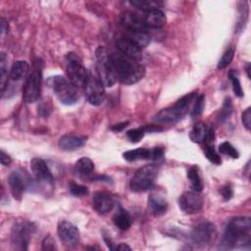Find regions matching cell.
<instances>
[{
    "instance_id": "cell-45",
    "label": "cell",
    "mask_w": 251,
    "mask_h": 251,
    "mask_svg": "<svg viewBox=\"0 0 251 251\" xmlns=\"http://www.w3.org/2000/svg\"><path fill=\"white\" fill-rule=\"evenodd\" d=\"M115 249H117V250H130L131 248L128 245H126V243H120L117 247H115Z\"/></svg>"
},
{
    "instance_id": "cell-37",
    "label": "cell",
    "mask_w": 251,
    "mask_h": 251,
    "mask_svg": "<svg viewBox=\"0 0 251 251\" xmlns=\"http://www.w3.org/2000/svg\"><path fill=\"white\" fill-rule=\"evenodd\" d=\"M70 192L75 196H83L88 193V189L84 185L77 184L75 182H71L69 185Z\"/></svg>"
},
{
    "instance_id": "cell-17",
    "label": "cell",
    "mask_w": 251,
    "mask_h": 251,
    "mask_svg": "<svg viewBox=\"0 0 251 251\" xmlns=\"http://www.w3.org/2000/svg\"><path fill=\"white\" fill-rule=\"evenodd\" d=\"M116 45L120 53L124 54L125 56L133 59L137 62H139L142 59L141 48L138 45H136L133 41H131L129 38L126 36L120 37L117 39Z\"/></svg>"
},
{
    "instance_id": "cell-25",
    "label": "cell",
    "mask_w": 251,
    "mask_h": 251,
    "mask_svg": "<svg viewBox=\"0 0 251 251\" xmlns=\"http://www.w3.org/2000/svg\"><path fill=\"white\" fill-rule=\"evenodd\" d=\"M113 222L120 229L126 230L130 227L132 220L130 214L126 209L120 207L113 217Z\"/></svg>"
},
{
    "instance_id": "cell-26",
    "label": "cell",
    "mask_w": 251,
    "mask_h": 251,
    "mask_svg": "<svg viewBox=\"0 0 251 251\" xmlns=\"http://www.w3.org/2000/svg\"><path fill=\"white\" fill-rule=\"evenodd\" d=\"M94 170V164L93 162L87 158V157H82L80 158L75 165V174L79 176V177H87L91 176Z\"/></svg>"
},
{
    "instance_id": "cell-15",
    "label": "cell",
    "mask_w": 251,
    "mask_h": 251,
    "mask_svg": "<svg viewBox=\"0 0 251 251\" xmlns=\"http://www.w3.org/2000/svg\"><path fill=\"white\" fill-rule=\"evenodd\" d=\"M120 25L126 30V34L147 31V27L143 20L130 11H125L121 14Z\"/></svg>"
},
{
    "instance_id": "cell-36",
    "label": "cell",
    "mask_w": 251,
    "mask_h": 251,
    "mask_svg": "<svg viewBox=\"0 0 251 251\" xmlns=\"http://www.w3.org/2000/svg\"><path fill=\"white\" fill-rule=\"evenodd\" d=\"M144 134H145V132L142 127L132 128V129H129L126 131V137L128 138L129 141H131L133 143L139 142L143 138Z\"/></svg>"
},
{
    "instance_id": "cell-5",
    "label": "cell",
    "mask_w": 251,
    "mask_h": 251,
    "mask_svg": "<svg viewBox=\"0 0 251 251\" xmlns=\"http://www.w3.org/2000/svg\"><path fill=\"white\" fill-rule=\"evenodd\" d=\"M42 78V63L37 59L33 64L30 74L27 75L23 88V98L25 103L30 104L37 101L40 96Z\"/></svg>"
},
{
    "instance_id": "cell-12",
    "label": "cell",
    "mask_w": 251,
    "mask_h": 251,
    "mask_svg": "<svg viewBox=\"0 0 251 251\" xmlns=\"http://www.w3.org/2000/svg\"><path fill=\"white\" fill-rule=\"evenodd\" d=\"M203 204V196L200 194V192L194 190L183 192L178 199L179 208L185 214H194L199 212L202 209Z\"/></svg>"
},
{
    "instance_id": "cell-27",
    "label": "cell",
    "mask_w": 251,
    "mask_h": 251,
    "mask_svg": "<svg viewBox=\"0 0 251 251\" xmlns=\"http://www.w3.org/2000/svg\"><path fill=\"white\" fill-rule=\"evenodd\" d=\"M187 178L190 181L191 187L194 191L201 192L203 189V182L199 175V170L198 167L196 166H191L188 171H187Z\"/></svg>"
},
{
    "instance_id": "cell-18",
    "label": "cell",
    "mask_w": 251,
    "mask_h": 251,
    "mask_svg": "<svg viewBox=\"0 0 251 251\" xmlns=\"http://www.w3.org/2000/svg\"><path fill=\"white\" fill-rule=\"evenodd\" d=\"M189 138L194 143H210L215 138L214 128L208 127L204 123H197L192 127Z\"/></svg>"
},
{
    "instance_id": "cell-40",
    "label": "cell",
    "mask_w": 251,
    "mask_h": 251,
    "mask_svg": "<svg viewBox=\"0 0 251 251\" xmlns=\"http://www.w3.org/2000/svg\"><path fill=\"white\" fill-rule=\"evenodd\" d=\"M221 194H222L224 200H226V201L229 200L232 197V189H231V187L228 186V185L223 186L221 188Z\"/></svg>"
},
{
    "instance_id": "cell-4",
    "label": "cell",
    "mask_w": 251,
    "mask_h": 251,
    "mask_svg": "<svg viewBox=\"0 0 251 251\" xmlns=\"http://www.w3.org/2000/svg\"><path fill=\"white\" fill-rule=\"evenodd\" d=\"M50 85L62 104L74 105L77 102L79 98L77 87L74 85L69 78L63 75H55L51 77Z\"/></svg>"
},
{
    "instance_id": "cell-34",
    "label": "cell",
    "mask_w": 251,
    "mask_h": 251,
    "mask_svg": "<svg viewBox=\"0 0 251 251\" xmlns=\"http://www.w3.org/2000/svg\"><path fill=\"white\" fill-rule=\"evenodd\" d=\"M232 113V101L229 97H226L224 101V104H223V107H222V110L220 112V116H219V120L221 122H224L226 121V119L229 118V116L231 115Z\"/></svg>"
},
{
    "instance_id": "cell-35",
    "label": "cell",
    "mask_w": 251,
    "mask_h": 251,
    "mask_svg": "<svg viewBox=\"0 0 251 251\" xmlns=\"http://www.w3.org/2000/svg\"><path fill=\"white\" fill-rule=\"evenodd\" d=\"M204 107H205V95L201 94V95L197 96L194 101V105L191 110V116L192 117L199 116L203 112Z\"/></svg>"
},
{
    "instance_id": "cell-16",
    "label": "cell",
    "mask_w": 251,
    "mask_h": 251,
    "mask_svg": "<svg viewBox=\"0 0 251 251\" xmlns=\"http://www.w3.org/2000/svg\"><path fill=\"white\" fill-rule=\"evenodd\" d=\"M30 169L35 177V179L40 183H45L53 185L54 178L51 171L49 170L47 164L44 160L39 158H34L30 161Z\"/></svg>"
},
{
    "instance_id": "cell-44",
    "label": "cell",
    "mask_w": 251,
    "mask_h": 251,
    "mask_svg": "<svg viewBox=\"0 0 251 251\" xmlns=\"http://www.w3.org/2000/svg\"><path fill=\"white\" fill-rule=\"evenodd\" d=\"M128 124V122H126V123H122V124H118V125H115V126H112V129L113 130H115V131H121V130H123L126 126V125Z\"/></svg>"
},
{
    "instance_id": "cell-38",
    "label": "cell",
    "mask_w": 251,
    "mask_h": 251,
    "mask_svg": "<svg viewBox=\"0 0 251 251\" xmlns=\"http://www.w3.org/2000/svg\"><path fill=\"white\" fill-rule=\"evenodd\" d=\"M242 123L243 126L247 130H250L251 128V108L248 107L243 113H242Z\"/></svg>"
},
{
    "instance_id": "cell-3",
    "label": "cell",
    "mask_w": 251,
    "mask_h": 251,
    "mask_svg": "<svg viewBox=\"0 0 251 251\" xmlns=\"http://www.w3.org/2000/svg\"><path fill=\"white\" fill-rule=\"evenodd\" d=\"M196 97L197 96L195 92H191L182 96L173 106L165 108L157 113L153 120L159 124L165 125H174L179 122L188 113V110L191 104L195 101Z\"/></svg>"
},
{
    "instance_id": "cell-14",
    "label": "cell",
    "mask_w": 251,
    "mask_h": 251,
    "mask_svg": "<svg viewBox=\"0 0 251 251\" xmlns=\"http://www.w3.org/2000/svg\"><path fill=\"white\" fill-rule=\"evenodd\" d=\"M215 233L216 226L210 222H203L192 229L190 238L195 245H205L213 239Z\"/></svg>"
},
{
    "instance_id": "cell-30",
    "label": "cell",
    "mask_w": 251,
    "mask_h": 251,
    "mask_svg": "<svg viewBox=\"0 0 251 251\" xmlns=\"http://www.w3.org/2000/svg\"><path fill=\"white\" fill-rule=\"evenodd\" d=\"M0 78H1V91L2 93L5 90L6 82H7V76H8V68H7V57L4 53H1L0 55Z\"/></svg>"
},
{
    "instance_id": "cell-7",
    "label": "cell",
    "mask_w": 251,
    "mask_h": 251,
    "mask_svg": "<svg viewBox=\"0 0 251 251\" xmlns=\"http://www.w3.org/2000/svg\"><path fill=\"white\" fill-rule=\"evenodd\" d=\"M66 73L69 80L77 88H83L89 72L75 53H69L66 58Z\"/></svg>"
},
{
    "instance_id": "cell-31",
    "label": "cell",
    "mask_w": 251,
    "mask_h": 251,
    "mask_svg": "<svg viewBox=\"0 0 251 251\" xmlns=\"http://www.w3.org/2000/svg\"><path fill=\"white\" fill-rule=\"evenodd\" d=\"M233 56H234V49L233 48H227L224 54L222 55L221 59L219 60L218 62V65H217V68L219 70H223L225 68H226L230 62L232 61L233 59Z\"/></svg>"
},
{
    "instance_id": "cell-43",
    "label": "cell",
    "mask_w": 251,
    "mask_h": 251,
    "mask_svg": "<svg viewBox=\"0 0 251 251\" xmlns=\"http://www.w3.org/2000/svg\"><path fill=\"white\" fill-rule=\"evenodd\" d=\"M152 152H153V159L152 160H159L164 155V150H163V148H160V147L153 148Z\"/></svg>"
},
{
    "instance_id": "cell-9",
    "label": "cell",
    "mask_w": 251,
    "mask_h": 251,
    "mask_svg": "<svg viewBox=\"0 0 251 251\" xmlns=\"http://www.w3.org/2000/svg\"><path fill=\"white\" fill-rule=\"evenodd\" d=\"M158 175V169L153 165H148L139 169L129 181V187L134 192H141L150 189Z\"/></svg>"
},
{
    "instance_id": "cell-11",
    "label": "cell",
    "mask_w": 251,
    "mask_h": 251,
    "mask_svg": "<svg viewBox=\"0 0 251 251\" xmlns=\"http://www.w3.org/2000/svg\"><path fill=\"white\" fill-rule=\"evenodd\" d=\"M8 183H9L13 197L16 200H21L24 192L26 190V188L29 187L32 181L30 176L25 170L18 169V170H15L9 176Z\"/></svg>"
},
{
    "instance_id": "cell-22",
    "label": "cell",
    "mask_w": 251,
    "mask_h": 251,
    "mask_svg": "<svg viewBox=\"0 0 251 251\" xmlns=\"http://www.w3.org/2000/svg\"><path fill=\"white\" fill-rule=\"evenodd\" d=\"M143 22L146 27L151 28H159L165 25L166 24V16L160 9H153L146 13Z\"/></svg>"
},
{
    "instance_id": "cell-39",
    "label": "cell",
    "mask_w": 251,
    "mask_h": 251,
    "mask_svg": "<svg viewBox=\"0 0 251 251\" xmlns=\"http://www.w3.org/2000/svg\"><path fill=\"white\" fill-rule=\"evenodd\" d=\"M55 248L56 247L53 238L51 236L45 237V239L42 242V250H54Z\"/></svg>"
},
{
    "instance_id": "cell-8",
    "label": "cell",
    "mask_w": 251,
    "mask_h": 251,
    "mask_svg": "<svg viewBox=\"0 0 251 251\" xmlns=\"http://www.w3.org/2000/svg\"><path fill=\"white\" fill-rule=\"evenodd\" d=\"M34 231L35 226L28 221L20 220L15 222L11 231V239L14 248L26 250Z\"/></svg>"
},
{
    "instance_id": "cell-28",
    "label": "cell",
    "mask_w": 251,
    "mask_h": 251,
    "mask_svg": "<svg viewBox=\"0 0 251 251\" xmlns=\"http://www.w3.org/2000/svg\"><path fill=\"white\" fill-rule=\"evenodd\" d=\"M129 3L132 6L147 12L153 9H158L162 5V2L156 1V0H133V1H130Z\"/></svg>"
},
{
    "instance_id": "cell-10",
    "label": "cell",
    "mask_w": 251,
    "mask_h": 251,
    "mask_svg": "<svg viewBox=\"0 0 251 251\" xmlns=\"http://www.w3.org/2000/svg\"><path fill=\"white\" fill-rule=\"evenodd\" d=\"M104 84L96 73L89 72L88 78L83 86L84 94L87 101L93 106L101 105L106 97Z\"/></svg>"
},
{
    "instance_id": "cell-23",
    "label": "cell",
    "mask_w": 251,
    "mask_h": 251,
    "mask_svg": "<svg viewBox=\"0 0 251 251\" xmlns=\"http://www.w3.org/2000/svg\"><path fill=\"white\" fill-rule=\"evenodd\" d=\"M125 160L128 162H134L139 160H152L153 159V152L152 149L147 148H135L132 150L126 151L123 154Z\"/></svg>"
},
{
    "instance_id": "cell-29",
    "label": "cell",
    "mask_w": 251,
    "mask_h": 251,
    "mask_svg": "<svg viewBox=\"0 0 251 251\" xmlns=\"http://www.w3.org/2000/svg\"><path fill=\"white\" fill-rule=\"evenodd\" d=\"M228 77L231 81V85H232V90L234 92V94L237 97H242L244 95V92L242 90L241 84H240V80L238 77V74L235 70H230L228 72Z\"/></svg>"
},
{
    "instance_id": "cell-24",
    "label": "cell",
    "mask_w": 251,
    "mask_h": 251,
    "mask_svg": "<svg viewBox=\"0 0 251 251\" xmlns=\"http://www.w3.org/2000/svg\"><path fill=\"white\" fill-rule=\"evenodd\" d=\"M28 70L29 66L25 61H17L12 65L10 69L9 78L12 81H20L26 76Z\"/></svg>"
},
{
    "instance_id": "cell-33",
    "label": "cell",
    "mask_w": 251,
    "mask_h": 251,
    "mask_svg": "<svg viewBox=\"0 0 251 251\" xmlns=\"http://www.w3.org/2000/svg\"><path fill=\"white\" fill-rule=\"evenodd\" d=\"M219 152L225 155H227L233 159H237L239 157L238 151L227 141H224L219 146Z\"/></svg>"
},
{
    "instance_id": "cell-41",
    "label": "cell",
    "mask_w": 251,
    "mask_h": 251,
    "mask_svg": "<svg viewBox=\"0 0 251 251\" xmlns=\"http://www.w3.org/2000/svg\"><path fill=\"white\" fill-rule=\"evenodd\" d=\"M144 132H158V131H162L163 128L159 126H153V125H148V126H142Z\"/></svg>"
},
{
    "instance_id": "cell-1",
    "label": "cell",
    "mask_w": 251,
    "mask_h": 251,
    "mask_svg": "<svg viewBox=\"0 0 251 251\" xmlns=\"http://www.w3.org/2000/svg\"><path fill=\"white\" fill-rule=\"evenodd\" d=\"M111 62L117 80L124 84L136 83L145 74V69L141 64L120 52L111 54Z\"/></svg>"
},
{
    "instance_id": "cell-42",
    "label": "cell",
    "mask_w": 251,
    "mask_h": 251,
    "mask_svg": "<svg viewBox=\"0 0 251 251\" xmlns=\"http://www.w3.org/2000/svg\"><path fill=\"white\" fill-rule=\"evenodd\" d=\"M0 162H1V164H2L3 166H8V165H10V163L12 162L11 157H10L8 154H6L3 150H1V154H0Z\"/></svg>"
},
{
    "instance_id": "cell-20",
    "label": "cell",
    "mask_w": 251,
    "mask_h": 251,
    "mask_svg": "<svg viewBox=\"0 0 251 251\" xmlns=\"http://www.w3.org/2000/svg\"><path fill=\"white\" fill-rule=\"evenodd\" d=\"M148 209L154 216H162L168 209V202L166 198L159 193H151L148 197Z\"/></svg>"
},
{
    "instance_id": "cell-46",
    "label": "cell",
    "mask_w": 251,
    "mask_h": 251,
    "mask_svg": "<svg viewBox=\"0 0 251 251\" xmlns=\"http://www.w3.org/2000/svg\"><path fill=\"white\" fill-rule=\"evenodd\" d=\"M246 72H247L248 77H250V64H249V63H248L247 66H246Z\"/></svg>"
},
{
    "instance_id": "cell-32",
    "label": "cell",
    "mask_w": 251,
    "mask_h": 251,
    "mask_svg": "<svg viewBox=\"0 0 251 251\" xmlns=\"http://www.w3.org/2000/svg\"><path fill=\"white\" fill-rule=\"evenodd\" d=\"M204 153H205L206 158H207L210 162H212V163H214V164H216V165H221V163H222L221 157H220L219 153L216 151V149L214 148L213 145L207 144V145L205 146V148H204Z\"/></svg>"
},
{
    "instance_id": "cell-13",
    "label": "cell",
    "mask_w": 251,
    "mask_h": 251,
    "mask_svg": "<svg viewBox=\"0 0 251 251\" xmlns=\"http://www.w3.org/2000/svg\"><path fill=\"white\" fill-rule=\"evenodd\" d=\"M58 235L61 241L68 247L75 246L79 241V230L73 223L62 220L58 224Z\"/></svg>"
},
{
    "instance_id": "cell-6",
    "label": "cell",
    "mask_w": 251,
    "mask_h": 251,
    "mask_svg": "<svg viewBox=\"0 0 251 251\" xmlns=\"http://www.w3.org/2000/svg\"><path fill=\"white\" fill-rule=\"evenodd\" d=\"M96 74L99 76L100 80L106 87L113 86L116 83L117 78L111 62V54L105 47L99 46L96 49Z\"/></svg>"
},
{
    "instance_id": "cell-2",
    "label": "cell",
    "mask_w": 251,
    "mask_h": 251,
    "mask_svg": "<svg viewBox=\"0 0 251 251\" xmlns=\"http://www.w3.org/2000/svg\"><path fill=\"white\" fill-rule=\"evenodd\" d=\"M251 220L248 217H236L226 226L223 243L226 247L249 245L251 242Z\"/></svg>"
},
{
    "instance_id": "cell-19",
    "label": "cell",
    "mask_w": 251,
    "mask_h": 251,
    "mask_svg": "<svg viewBox=\"0 0 251 251\" xmlns=\"http://www.w3.org/2000/svg\"><path fill=\"white\" fill-rule=\"evenodd\" d=\"M113 198L106 192H96L92 198V205L94 210L99 214H107L114 207Z\"/></svg>"
},
{
    "instance_id": "cell-21",
    "label": "cell",
    "mask_w": 251,
    "mask_h": 251,
    "mask_svg": "<svg viewBox=\"0 0 251 251\" xmlns=\"http://www.w3.org/2000/svg\"><path fill=\"white\" fill-rule=\"evenodd\" d=\"M86 142L85 136L64 135L59 140V147L64 151H75L82 147Z\"/></svg>"
}]
</instances>
